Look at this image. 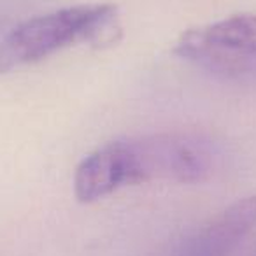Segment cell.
Here are the masks:
<instances>
[{"instance_id": "6da1fadb", "label": "cell", "mask_w": 256, "mask_h": 256, "mask_svg": "<svg viewBox=\"0 0 256 256\" xmlns=\"http://www.w3.org/2000/svg\"><path fill=\"white\" fill-rule=\"evenodd\" d=\"M214 168V153L186 134H154L109 142L90 153L76 168L79 202H95L121 186L151 181L200 182Z\"/></svg>"}, {"instance_id": "7a4b0ae2", "label": "cell", "mask_w": 256, "mask_h": 256, "mask_svg": "<svg viewBox=\"0 0 256 256\" xmlns=\"http://www.w3.org/2000/svg\"><path fill=\"white\" fill-rule=\"evenodd\" d=\"M121 37L118 9L112 4L65 8L18 25L0 42V74L40 62L78 42L110 46Z\"/></svg>"}, {"instance_id": "3957f363", "label": "cell", "mask_w": 256, "mask_h": 256, "mask_svg": "<svg viewBox=\"0 0 256 256\" xmlns=\"http://www.w3.org/2000/svg\"><path fill=\"white\" fill-rule=\"evenodd\" d=\"M174 53L216 78L256 84V14H234L186 30Z\"/></svg>"}, {"instance_id": "277c9868", "label": "cell", "mask_w": 256, "mask_h": 256, "mask_svg": "<svg viewBox=\"0 0 256 256\" xmlns=\"http://www.w3.org/2000/svg\"><path fill=\"white\" fill-rule=\"evenodd\" d=\"M256 224V195L234 202L193 232L179 246L178 256H230Z\"/></svg>"}]
</instances>
